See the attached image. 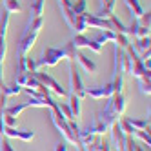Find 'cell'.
<instances>
[{"label":"cell","mask_w":151,"mask_h":151,"mask_svg":"<svg viewBox=\"0 0 151 151\" xmlns=\"http://www.w3.org/2000/svg\"><path fill=\"white\" fill-rule=\"evenodd\" d=\"M49 118H51L53 126L58 129V133H62V137H64V140H66V142L75 144V146L80 144V138H78V137H75V133L71 131L69 120H68V118H64V115H62L60 109H58V106L55 107V109H49Z\"/></svg>","instance_id":"1"},{"label":"cell","mask_w":151,"mask_h":151,"mask_svg":"<svg viewBox=\"0 0 151 151\" xmlns=\"http://www.w3.org/2000/svg\"><path fill=\"white\" fill-rule=\"evenodd\" d=\"M64 58H66V51H64V47H44L40 58L37 60V66H38V69L53 68Z\"/></svg>","instance_id":"2"},{"label":"cell","mask_w":151,"mask_h":151,"mask_svg":"<svg viewBox=\"0 0 151 151\" xmlns=\"http://www.w3.org/2000/svg\"><path fill=\"white\" fill-rule=\"evenodd\" d=\"M33 75L37 77V80H38V82H40L42 86H46L49 93H55L57 96H60V99H66V96H68V91L64 89L62 86H60V84H58V82H57L55 78H53L49 73L42 71V69H37V71H35Z\"/></svg>","instance_id":"3"},{"label":"cell","mask_w":151,"mask_h":151,"mask_svg":"<svg viewBox=\"0 0 151 151\" xmlns=\"http://www.w3.org/2000/svg\"><path fill=\"white\" fill-rule=\"evenodd\" d=\"M69 88H71V93L77 95L78 99H86V86L82 82V77L78 73V68L75 66V62H69Z\"/></svg>","instance_id":"4"},{"label":"cell","mask_w":151,"mask_h":151,"mask_svg":"<svg viewBox=\"0 0 151 151\" xmlns=\"http://www.w3.org/2000/svg\"><path fill=\"white\" fill-rule=\"evenodd\" d=\"M37 38H38V31L31 29V26L26 24V27L22 31V37H20V40H18V53L20 55H27V53L31 51V47L35 46Z\"/></svg>","instance_id":"5"},{"label":"cell","mask_w":151,"mask_h":151,"mask_svg":"<svg viewBox=\"0 0 151 151\" xmlns=\"http://www.w3.org/2000/svg\"><path fill=\"white\" fill-rule=\"evenodd\" d=\"M71 42H73V46L77 47V49L89 47V49H91V51H95V53H102V46L99 44V42H95L93 38L86 37L84 33H77V35L71 38Z\"/></svg>","instance_id":"6"},{"label":"cell","mask_w":151,"mask_h":151,"mask_svg":"<svg viewBox=\"0 0 151 151\" xmlns=\"http://www.w3.org/2000/svg\"><path fill=\"white\" fill-rule=\"evenodd\" d=\"M109 129H111V140H113V144L116 146V149H118V151H126V138H127V135L122 131L120 122L115 120V122L109 126Z\"/></svg>","instance_id":"7"},{"label":"cell","mask_w":151,"mask_h":151,"mask_svg":"<svg viewBox=\"0 0 151 151\" xmlns=\"http://www.w3.org/2000/svg\"><path fill=\"white\" fill-rule=\"evenodd\" d=\"M86 17V24H88V29H111V24H109V18H102L99 15H91V13H84Z\"/></svg>","instance_id":"8"},{"label":"cell","mask_w":151,"mask_h":151,"mask_svg":"<svg viewBox=\"0 0 151 151\" xmlns=\"http://www.w3.org/2000/svg\"><path fill=\"white\" fill-rule=\"evenodd\" d=\"M113 95V88H111V82H107L104 86H96V88H89L86 89V96H91L95 100H100V99H109Z\"/></svg>","instance_id":"9"},{"label":"cell","mask_w":151,"mask_h":151,"mask_svg":"<svg viewBox=\"0 0 151 151\" xmlns=\"http://www.w3.org/2000/svg\"><path fill=\"white\" fill-rule=\"evenodd\" d=\"M7 138H20V140H24V142H29V140H33L35 138V131H31V129H24V131H20V129L17 127H4V133Z\"/></svg>","instance_id":"10"},{"label":"cell","mask_w":151,"mask_h":151,"mask_svg":"<svg viewBox=\"0 0 151 151\" xmlns=\"http://www.w3.org/2000/svg\"><path fill=\"white\" fill-rule=\"evenodd\" d=\"M100 120L107 126V129H109V126L116 120V118H118V115L113 111V107H111V100L109 99H106V106H104V109H102V113H100Z\"/></svg>","instance_id":"11"},{"label":"cell","mask_w":151,"mask_h":151,"mask_svg":"<svg viewBox=\"0 0 151 151\" xmlns=\"http://www.w3.org/2000/svg\"><path fill=\"white\" fill-rule=\"evenodd\" d=\"M109 100H111V107H113V111L120 116V115H124V111H126V96H124V93H113L111 96H109Z\"/></svg>","instance_id":"12"},{"label":"cell","mask_w":151,"mask_h":151,"mask_svg":"<svg viewBox=\"0 0 151 151\" xmlns=\"http://www.w3.org/2000/svg\"><path fill=\"white\" fill-rule=\"evenodd\" d=\"M115 6H116V0H100V11L96 15L102 17V18L111 17L113 11H115Z\"/></svg>","instance_id":"13"},{"label":"cell","mask_w":151,"mask_h":151,"mask_svg":"<svg viewBox=\"0 0 151 151\" xmlns=\"http://www.w3.org/2000/svg\"><path fill=\"white\" fill-rule=\"evenodd\" d=\"M86 133H91V135H104L106 131H107V126L100 120L99 116H95L93 118V124L88 127V129H84Z\"/></svg>","instance_id":"14"},{"label":"cell","mask_w":151,"mask_h":151,"mask_svg":"<svg viewBox=\"0 0 151 151\" xmlns=\"http://www.w3.org/2000/svg\"><path fill=\"white\" fill-rule=\"evenodd\" d=\"M115 38H116V33L115 31H109V29H102V31H99V33L95 35V42H99L100 46H104L106 42H115Z\"/></svg>","instance_id":"15"},{"label":"cell","mask_w":151,"mask_h":151,"mask_svg":"<svg viewBox=\"0 0 151 151\" xmlns=\"http://www.w3.org/2000/svg\"><path fill=\"white\" fill-rule=\"evenodd\" d=\"M77 60H78V64H80V66H82L86 71H88V73H95V71H96V64H95L91 58L86 57L80 49H78V53H77Z\"/></svg>","instance_id":"16"},{"label":"cell","mask_w":151,"mask_h":151,"mask_svg":"<svg viewBox=\"0 0 151 151\" xmlns=\"http://www.w3.org/2000/svg\"><path fill=\"white\" fill-rule=\"evenodd\" d=\"M68 99H69V102H68V106H69V109H71V113H73V118H78L80 116V99L77 95H73V93H68Z\"/></svg>","instance_id":"17"},{"label":"cell","mask_w":151,"mask_h":151,"mask_svg":"<svg viewBox=\"0 0 151 151\" xmlns=\"http://www.w3.org/2000/svg\"><path fill=\"white\" fill-rule=\"evenodd\" d=\"M126 6H127L129 11H131L133 18H138L140 15L144 13V7H142V4H140L138 0H126Z\"/></svg>","instance_id":"18"},{"label":"cell","mask_w":151,"mask_h":151,"mask_svg":"<svg viewBox=\"0 0 151 151\" xmlns=\"http://www.w3.org/2000/svg\"><path fill=\"white\" fill-rule=\"evenodd\" d=\"M137 80H138V88H140V91L149 96V95H151V78H149V73L142 75V77H138Z\"/></svg>","instance_id":"19"},{"label":"cell","mask_w":151,"mask_h":151,"mask_svg":"<svg viewBox=\"0 0 151 151\" xmlns=\"http://www.w3.org/2000/svg\"><path fill=\"white\" fill-rule=\"evenodd\" d=\"M111 88H113V93H122V89H124V75L122 73H113Z\"/></svg>","instance_id":"20"},{"label":"cell","mask_w":151,"mask_h":151,"mask_svg":"<svg viewBox=\"0 0 151 151\" xmlns=\"http://www.w3.org/2000/svg\"><path fill=\"white\" fill-rule=\"evenodd\" d=\"M27 107H31V106H29V100H27V102H22V104H17V106H11V107H4V113L13 115V116L18 118V115L22 113L24 109H27Z\"/></svg>","instance_id":"21"},{"label":"cell","mask_w":151,"mask_h":151,"mask_svg":"<svg viewBox=\"0 0 151 151\" xmlns=\"http://www.w3.org/2000/svg\"><path fill=\"white\" fill-rule=\"evenodd\" d=\"M107 18H109L111 29L115 31V33H126V35H127V26H126V24H122L120 20H118V17L111 15V17H107Z\"/></svg>","instance_id":"22"},{"label":"cell","mask_w":151,"mask_h":151,"mask_svg":"<svg viewBox=\"0 0 151 151\" xmlns=\"http://www.w3.org/2000/svg\"><path fill=\"white\" fill-rule=\"evenodd\" d=\"M0 91H2V95H4V96H15V95H18L20 91H22V88H20V86H17L15 82H13L11 86L0 84Z\"/></svg>","instance_id":"23"},{"label":"cell","mask_w":151,"mask_h":151,"mask_svg":"<svg viewBox=\"0 0 151 151\" xmlns=\"http://www.w3.org/2000/svg\"><path fill=\"white\" fill-rule=\"evenodd\" d=\"M113 44H115V46H118L120 49H126V47L131 46V37L126 35V33H116V38H115Z\"/></svg>","instance_id":"24"},{"label":"cell","mask_w":151,"mask_h":151,"mask_svg":"<svg viewBox=\"0 0 151 151\" xmlns=\"http://www.w3.org/2000/svg\"><path fill=\"white\" fill-rule=\"evenodd\" d=\"M86 29H88V24H86L84 13L82 15H77V17H75V24H73V31H75V33H84Z\"/></svg>","instance_id":"25"},{"label":"cell","mask_w":151,"mask_h":151,"mask_svg":"<svg viewBox=\"0 0 151 151\" xmlns=\"http://www.w3.org/2000/svg\"><path fill=\"white\" fill-rule=\"evenodd\" d=\"M44 6H46V0H35L33 6H31V18L33 17H42L44 15Z\"/></svg>","instance_id":"26"},{"label":"cell","mask_w":151,"mask_h":151,"mask_svg":"<svg viewBox=\"0 0 151 151\" xmlns=\"http://www.w3.org/2000/svg\"><path fill=\"white\" fill-rule=\"evenodd\" d=\"M4 11H7V13H20L22 11V6H20L18 0H4Z\"/></svg>","instance_id":"27"},{"label":"cell","mask_w":151,"mask_h":151,"mask_svg":"<svg viewBox=\"0 0 151 151\" xmlns=\"http://www.w3.org/2000/svg\"><path fill=\"white\" fill-rule=\"evenodd\" d=\"M149 44H151V40H149V37H140V38H135V51H147L149 49Z\"/></svg>","instance_id":"28"},{"label":"cell","mask_w":151,"mask_h":151,"mask_svg":"<svg viewBox=\"0 0 151 151\" xmlns=\"http://www.w3.org/2000/svg\"><path fill=\"white\" fill-rule=\"evenodd\" d=\"M135 129H149V118H127Z\"/></svg>","instance_id":"29"},{"label":"cell","mask_w":151,"mask_h":151,"mask_svg":"<svg viewBox=\"0 0 151 151\" xmlns=\"http://www.w3.org/2000/svg\"><path fill=\"white\" fill-rule=\"evenodd\" d=\"M64 51H66V60H69V62H75V58H77V53H78V49L73 46V42L69 40L66 46H64Z\"/></svg>","instance_id":"30"},{"label":"cell","mask_w":151,"mask_h":151,"mask_svg":"<svg viewBox=\"0 0 151 151\" xmlns=\"http://www.w3.org/2000/svg\"><path fill=\"white\" fill-rule=\"evenodd\" d=\"M73 13L75 15H82L86 13V7H88V0H73Z\"/></svg>","instance_id":"31"},{"label":"cell","mask_w":151,"mask_h":151,"mask_svg":"<svg viewBox=\"0 0 151 151\" xmlns=\"http://www.w3.org/2000/svg\"><path fill=\"white\" fill-rule=\"evenodd\" d=\"M137 138H140L144 144H151V135H149V129H137V133H135Z\"/></svg>","instance_id":"32"},{"label":"cell","mask_w":151,"mask_h":151,"mask_svg":"<svg viewBox=\"0 0 151 151\" xmlns=\"http://www.w3.org/2000/svg\"><path fill=\"white\" fill-rule=\"evenodd\" d=\"M24 64H26V71H27V73H35V71L38 69V66H37V58H31V57L26 55Z\"/></svg>","instance_id":"33"},{"label":"cell","mask_w":151,"mask_h":151,"mask_svg":"<svg viewBox=\"0 0 151 151\" xmlns=\"http://www.w3.org/2000/svg\"><path fill=\"white\" fill-rule=\"evenodd\" d=\"M4 126H7V127H17L18 126V118L13 116V115L4 113Z\"/></svg>","instance_id":"34"},{"label":"cell","mask_w":151,"mask_h":151,"mask_svg":"<svg viewBox=\"0 0 151 151\" xmlns=\"http://www.w3.org/2000/svg\"><path fill=\"white\" fill-rule=\"evenodd\" d=\"M138 22H140V26H144V27H149L151 26V13H149V9H147V11H144L142 15L138 17Z\"/></svg>","instance_id":"35"},{"label":"cell","mask_w":151,"mask_h":151,"mask_svg":"<svg viewBox=\"0 0 151 151\" xmlns=\"http://www.w3.org/2000/svg\"><path fill=\"white\" fill-rule=\"evenodd\" d=\"M58 106V109H60V113L64 115V118H68V120H73V113H71V109H69V106L68 104H57Z\"/></svg>","instance_id":"36"},{"label":"cell","mask_w":151,"mask_h":151,"mask_svg":"<svg viewBox=\"0 0 151 151\" xmlns=\"http://www.w3.org/2000/svg\"><path fill=\"white\" fill-rule=\"evenodd\" d=\"M0 151H15L13 146L9 144V138H7L6 135H4V137L0 135Z\"/></svg>","instance_id":"37"},{"label":"cell","mask_w":151,"mask_h":151,"mask_svg":"<svg viewBox=\"0 0 151 151\" xmlns=\"http://www.w3.org/2000/svg\"><path fill=\"white\" fill-rule=\"evenodd\" d=\"M55 151H68V142H66V140L58 142V144L55 146Z\"/></svg>","instance_id":"38"},{"label":"cell","mask_w":151,"mask_h":151,"mask_svg":"<svg viewBox=\"0 0 151 151\" xmlns=\"http://www.w3.org/2000/svg\"><path fill=\"white\" fill-rule=\"evenodd\" d=\"M100 151H111V146H109V142H106L104 138H102V146H100Z\"/></svg>","instance_id":"39"},{"label":"cell","mask_w":151,"mask_h":151,"mask_svg":"<svg viewBox=\"0 0 151 151\" xmlns=\"http://www.w3.org/2000/svg\"><path fill=\"white\" fill-rule=\"evenodd\" d=\"M133 151H146V149H144L142 146H138V144L135 142V146H133Z\"/></svg>","instance_id":"40"},{"label":"cell","mask_w":151,"mask_h":151,"mask_svg":"<svg viewBox=\"0 0 151 151\" xmlns=\"http://www.w3.org/2000/svg\"><path fill=\"white\" fill-rule=\"evenodd\" d=\"M77 151H86V149H84V146H82V144H77Z\"/></svg>","instance_id":"41"}]
</instances>
